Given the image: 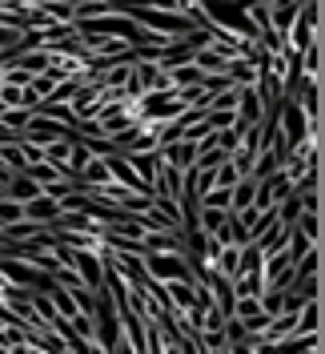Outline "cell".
Listing matches in <instances>:
<instances>
[{"instance_id":"obj_1","label":"cell","mask_w":325,"mask_h":354,"mask_svg":"<svg viewBox=\"0 0 325 354\" xmlns=\"http://www.w3.org/2000/svg\"><path fill=\"white\" fill-rule=\"evenodd\" d=\"M189 105L181 101V93L177 88H157V93H145L141 101H137V117L145 121V125H169L177 117H185Z\"/></svg>"},{"instance_id":"obj_2","label":"cell","mask_w":325,"mask_h":354,"mask_svg":"<svg viewBox=\"0 0 325 354\" xmlns=\"http://www.w3.org/2000/svg\"><path fill=\"white\" fill-rule=\"evenodd\" d=\"M145 274L161 286H173V282H197L193 266L185 254H145Z\"/></svg>"},{"instance_id":"obj_3","label":"cell","mask_w":325,"mask_h":354,"mask_svg":"<svg viewBox=\"0 0 325 354\" xmlns=\"http://www.w3.org/2000/svg\"><path fill=\"white\" fill-rule=\"evenodd\" d=\"M65 137H77V125H68L61 117H48V113H32V121L24 125L21 141H32V145H52V141H65Z\"/></svg>"},{"instance_id":"obj_4","label":"cell","mask_w":325,"mask_h":354,"mask_svg":"<svg viewBox=\"0 0 325 354\" xmlns=\"http://www.w3.org/2000/svg\"><path fill=\"white\" fill-rule=\"evenodd\" d=\"M65 266L77 270V278H81L92 294H97V290H105L108 266H105V258H101L97 250H65Z\"/></svg>"},{"instance_id":"obj_5","label":"cell","mask_w":325,"mask_h":354,"mask_svg":"<svg viewBox=\"0 0 325 354\" xmlns=\"http://www.w3.org/2000/svg\"><path fill=\"white\" fill-rule=\"evenodd\" d=\"M313 28H317V0H309V4L302 8V17L293 21V28L285 32L289 53H297V57H302L305 48H313V44H317V41H313Z\"/></svg>"},{"instance_id":"obj_6","label":"cell","mask_w":325,"mask_h":354,"mask_svg":"<svg viewBox=\"0 0 325 354\" xmlns=\"http://www.w3.org/2000/svg\"><path fill=\"white\" fill-rule=\"evenodd\" d=\"M65 209H61V198H52V194H41V198H32L28 205H24V218L37 221V225H57V218H61Z\"/></svg>"},{"instance_id":"obj_7","label":"cell","mask_w":325,"mask_h":354,"mask_svg":"<svg viewBox=\"0 0 325 354\" xmlns=\"http://www.w3.org/2000/svg\"><path fill=\"white\" fill-rule=\"evenodd\" d=\"M237 121L241 125H265V97H261V88H241Z\"/></svg>"},{"instance_id":"obj_8","label":"cell","mask_w":325,"mask_h":354,"mask_svg":"<svg viewBox=\"0 0 325 354\" xmlns=\"http://www.w3.org/2000/svg\"><path fill=\"white\" fill-rule=\"evenodd\" d=\"M197 149L193 141H173V145H165L161 149V161L165 165H173V169H181V174H189V169H197Z\"/></svg>"},{"instance_id":"obj_9","label":"cell","mask_w":325,"mask_h":354,"mask_svg":"<svg viewBox=\"0 0 325 354\" xmlns=\"http://www.w3.org/2000/svg\"><path fill=\"white\" fill-rule=\"evenodd\" d=\"M44 189L32 181L28 174H12L8 177V189H4V198H12V201H21V205H28L32 198H41Z\"/></svg>"},{"instance_id":"obj_10","label":"cell","mask_w":325,"mask_h":354,"mask_svg":"<svg viewBox=\"0 0 325 354\" xmlns=\"http://www.w3.org/2000/svg\"><path fill=\"white\" fill-rule=\"evenodd\" d=\"M229 218H233L229 209H205V205H201V214H197V230H205L209 238H221L225 225H229Z\"/></svg>"},{"instance_id":"obj_11","label":"cell","mask_w":325,"mask_h":354,"mask_svg":"<svg viewBox=\"0 0 325 354\" xmlns=\"http://www.w3.org/2000/svg\"><path fill=\"white\" fill-rule=\"evenodd\" d=\"M165 73H169V85L181 88V93H185V88L205 85V73H201L197 65H177V68H165Z\"/></svg>"},{"instance_id":"obj_12","label":"cell","mask_w":325,"mask_h":354,"mask_svg":"<svg viewBox=\"0 0 325 354\" xmlns=\"http://www.w3.org/2000/svg\"><path fill=\"white\" fill-rule=\"evenodd\" d=\"M253 201H257V177H241L233 185V214L253 209Z\"/></svg>"},{"instance_id":"obj_13","label":"cell","mask_w":325,"mask_h":354,"mask_svg":"<svg viewBox=\"0 0 325 354\" xmlns=\"http://www.w3.org/2000/svg\"><path fill=\"white\" fill-rule=\"evenodd\" d=\"M213 270H217V274H225V278H237V274H241V245H221Z\"/></svg>"},{"instance_id":"obj_14","label":"cell","mask_w":325,"mask_h":354,"mask_svg":"<svg viewBox=\"0 0 325 354\" xmlns=\"http://www.w3.org/2000/svg\"><path fill=\"white\" fill-rule=\"evenodd\" d=\"M201 205H205V209H229V214H233V189L217 185V189H209V194L201 198Z\"/></svg>"},{"instance_id":"obj_15","label":"cell","mask_w":325,"mask_h":354,"mask_svg":"<svg viewBox=\"0 0 325 354\" xmlns=\"http://www.w3.org/2000/svg\"><path fill=\"white\" fill-rule=\"evenodd\" d=\"M17 221H24V205L12 198H0V225L8 230V225H17Z\"/></svg>"},{"instance_id":"obj_16","label":"cell","mask_w":325,"mask_h":354,"mask_svg":"<svg viewBox=\"0 0 325 354\" xmlns=\"http://www.w3.org/2000/svg\"><path fill=\"white\" fill-rule=\"evenodd\" d=\"M297 334H302V338H309V334H317V302H309V306H302V314H297Z\"/></svg>"},{"instance_id":"obj_17","label":"cell","mask_w":325,"mask_h":354,"mask_svg":"<svg viewBox=\"0 0 325 354\" xmlns=\"http://www.w3.org/2000/svg\"><path fill=\"white\" fill-rule=\"evenodd\" d=\"M237 181H241V174H237V165H233V157H229V161H225V165L217 169V185H225V189H233Z\"/></svg>"},{"instance_id":"obj_18","label":"cell","mask_w":325,"mask_h":354,"mask_svg":"<svg viewBox=\"0 0 325 354\" xmlns=\"http://www.w3.org/2000/svg\"><path fill=\"white\" fill-rule=\"evenodd\" d=\"M253 314H265V310H261V298H237L233 318H241V322H245V318H253Z\"/></svg>"},{"instance_id":"obj_19","label":"cell","mask_w":325,"mask_h":354,"mask_svg":"<svg viewBox=\"0 0 325 354\" xmlns=\"http://www.w3.org/2000/svg\"><path fill=\"white\" fill-rule=\"evenodd\" d=\"M297 230H302L309 242H317V214H309V209H305L302 218H297Z\"/></svg>"},{"instance_id":"obj_20","label":"cell","mask_w":325,"mask_h":354,"mask_svg":"<svg viewBox=\"0 0 325 354\" xmlns=\"http://www.w3.org/2000/svg\"><path fill=\"white\" fill-rule=\"evenodd\" d=\"M293 270H297V278H313V274H317V250H309V254H305Z\"/></svg>"},{"instance_id":"obj_21","label":"cell","mask_w":325,"mask_h":354,"mask_svg":"<svg viewBox=\"0 0 325 354\" xmlns=\"http://www.w3.org/2000/svg\"><path fill=\"white\" fill-rule=\"evenodd\" d=\"M253 4H261V8H273V4H277V0H253Z\"/></svg>"}]
</instances>
